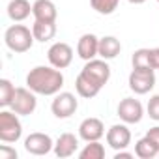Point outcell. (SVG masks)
<instances>
[{"label":"cell","mask_w":159,"mask_h":159,"mask_svg":"<svg viewBox=\"0 0 159 159\" xmlns=\"http://www.w3.org/2000/svg\"><path fill=\"white\" fill-rule=\"evenodd\" d=\"M26 86L39 96H56L64 86V75L54 66H36L26 75Z\"/></svg>","instance_id":"cell-1"},{"label":"cell","mask_w":159,"mask_h":159,"mask_svg":"<svg viewBox=\"0 0 159 159\" xmlns=\"http://www.w3.org/2000/svg\"><path fill=\"white\" fill-rule=\"evenodd\" d=\"M36 38L34 32L25 25H11L4 34V43L13 52H26L32 49Z\"/></svg>","instance_id":"cell-2"},{"label":"cell","mask_w":159,"mask_h":159,"mask_svg":"<svg viewBox=\"0 0 159 159\" xmlns=\"http://www.w3.org/2000/svg\"><path fill=\"white\" fill-rule=\"evenodd\" d=\"M21 137H23V124L19 120V114L4 109L0 112V140L17 142Z\"/></svg>","instance_id":"cell-3"},{"label":"cell","mask_w":159,"mask_h":159,"mask_svg":"<svg viewBox=\"0 0 159 159\" xmlns=\"http://www.w3.org/2000/svg\"><path fill=\"white\" fill-rule=\"evenodd\" d=\"M155 69H137L133 67V71L129 73V88L131 92H135L137 96H144L148 94L153 86H155Z\"/></svg>","instance_id":"cell-4"},{"label":"cell","mask_w":159,"mask_h":159,"mask_svg":"<svg viewBox=\"0 0 159 159\" xmlns=\"http://www.w3.org/2000/svg\"><path fill=\"white\" fill-rule=\"evenodd\" d=\"M83 75H86L90 81H94L98 86H105L109 83V79H111V67L107 64V60L103 58H92L84 64V67L81 69Z\"/></svg>","instance_id":"cell-5"},{"label":"cell","mask_w":159,"mask_h":159,"mask_svg":"<svg viewBox=\"0 0 159 159\" xmlns=\"http://www.w3.org/2000/svg\"><path fill=\"white\" fill-rule=\"evenodd\" d=\"M38 107V99H36V92H32L28 86L26 88H17L15 98L10 105V109L19 114V116H28L36 111Z\"/></svg>","instance_id":"cell-6"},{"label":"cell","mask_w":159,"mask_h":159,"mask_svg":"<svg viewBox=\"0 0 159 159\" xmlns=\"http://www.w3.org/2000/svg\"><path fill=\"white\" fill-rule=\"evenodd\" d=\"M79 109V101L71 92H58L51 103V111L56 118L66 120L69 116L75 114V111Z\"/></svg>","instance_id":"cell-7"},{"label":"cell","mask_w":159,"mask_h":159,"mask_svg":"<svg viewBox=\"0 0 159 159\" xmlns=\"http://www.w3.org/2000/svg\"><path fill=\"white\" fill-rule=\"evenodd\" d=\"M118 116L124 124H139L144 116V107L135 98H124L118 103Z\"/></svg>","instance_id":"cell-8"},{"label":"cell","mask_w":159,"mask_h":159,"mask_svg":"<svg viewBox=\"0 0 159 159\" xmlns=\"http://www.w3.org/2000/svg\"><path fill=\"white\" fill-rule=\"evenodd\" d=\"M47 58H49V64L58 67V69H66L71 62H73V49L64 43V41H56L49 47L47 51Z\"/></svg>","instance_id":"cell-9"},{"label":"cell","mask_w":159,"mask_h":159,"mask_svg":"<svg viewBox=\"0 0 159 159\" xmlns=\"http://www.w3.org/2000/svg\"><path fill=\"white\" fill-rule=\"evenodd\" d=\"M25 150L32 155H47L51 150H54V142L47 133H30L25 139Z\"/></svg>","instance_id":"cell-10"},{"label":"cell","mask_w":159,"mask_h":159,"mask_svg":"<svg viewBox=\"0 0 159 159\" xmlns=\"http://www.w3.org/2000/svg\"><path fill=\"white\" fill-rule=\"evenodd\" d=\"M105 139H107V144L112 150H116V152L118 150H125L131 144V131H129V127L125 124H114L107 131Z\"/></svg>","instance_id":"cell-11"},{"label":"cell","mask_w":159,"mask_h":159,"mask_svg":"<svg viewBox=\"0 0 159 159\" xmlns=\"http://www.w3.org/2000/svg\"><path fill=\"white\" fill-rule=\"evenodd\" d=\"M105 135V125L99 118H84L79 125V137L86 142H92V140H99L101 137Z\"/></svg>","instance_id":"cell-12"},{"label":"cell","mask_w":159,"mask_h":159,"mask_svg":"<svg viewBox=\"0 0 159 159\" xmlns=\"http://www.w3.org/2000/svg\"><path fill=\"white\" fill-rule=\"evenodd\" d=\"M77 54L84 62L99 56V38L96 34H83L77 41Z\"/></svg>","instance_id":"cell-13"},{"label":"cell","mask_w":159,"mask_h":159,"mask_svg":"<svg viewBox=\"0 0 159 159\" xmlns=\"http://www.w3.org/2000/svg\"><path fill=\"white\" fill-rule=\"evenodd\" d=\"M77 148H79V139L73 133H62L54 142V153L60 159L71 157L77 152Z\"/></svg>","instance_id":"cell-14"},{"label":"cell","mask_w":159,"mask_h":159,"mask_svg":"<svg viewBox=\"0 0 159 159\" xmlns=\"http://www.w3.org/2000/svg\"><path fill=\"white\" fill-rule=\"evenodd\" d=\"M32 15L36 21H47V23H56L58 11L52 0H36L32 4Z\"/></svg>","instance_id":"cell-15"},{"label":"cell","mask_w":159,"mask_h":159,"mask_svg":"<svg viewBox=\"0 0 159 159\" xmlns=\"http://www.w3.org/2000/svg\"><path fill=\"white\" fill-rule=\"evenodd\" d=\"M32 13V6L28 0H10L8 4V17L13 23H21L25 19H28Z\"/></svg>","instance_id":"cell-16"},{"label":"cell","mask_w":159,"mask_h":159,"mask_svg":"<svg viewBox=\"0 0 159 159\" xmlns=\"http://www.w3.org/2000/svg\"><path fill=\"white\" fill-rule=\"evenodd\" d=\"M120 51H122V43L118 38H114V36L99 38V58L112 60L120 54Z\"/></svg>","instance_id":"cell-17"},{"label":"cell","mask_w":159,"mask_h":159,"mask_svg":"<svg viewBox=\"0 0 159 159\" xmlns=\"http://www.w3.org/2000/svg\"><path fill=\"white\" fill-rule=\"evenodd\" d=\"M75 90H77V94L81 96V98L90 99V98H96V96L99 94L101 86H98L94 81H90L86 75L79 73V75H77V79H75Z\"/></svg>","instance_id":"cell-18"},{"label":"cell","mask_w":159,"mask_h":159,"mask_svg":"<svg viewBox=\"0 0 159 159\" xmlns=\"http://www.w3.org/2000/svg\"><path fill=\"white\" fill-rule=\"evenodd\" d=\"M135 155L140 159H153L155 155H159V144L152 140L148 135H144L135 144Z\"/></svg>","instance_id":"cell-19"},{"label":"cell","mask_w":159,"mask_h":159,"mask_svg":"<svg viewBox=\"0 0 159 159\" xmlns=\"http://www.w3.org/2000/svg\"><path fill=\"white\" fill-rule=\"evenodd\" d=\"M32 32L36 41H51L56 36V23H47V21H34L32 25Z\"/></svg>","instance_id":"cell-20"},{"label":"cell","mask_w":159,"mask_h":159,"mask_svg":"<svg viewBox=\"0 0 159 159\" xmlns=\"http://www.w3.org/2000/svg\"><path fill=\"white\" fill-rule=\"evenodd\" d=\"M79 157L81 159H103L105 157V146L99 140H92L79 152Z\"/></svg>","instance_id":"cell-21"},{"label":"cell","mask_w":159,"mask_h":159,"mask_svg":"<svg viewBox=\"0 0 159 159\" xmlns=\"http://www.w3.org/2000/svg\"><path fill=\"white\" fill-rule=\"evenodd\" d=\"M15 92H17V88L11 84V81H8V79H0V107L2 109L10 107L13 98H15Z\"/></svg>","instance_id":"cell-22"},{"label":"cell","mask_w":159,"mask_h":159,"mask_svg":"<svg viewBox=\"0 0 159 159\" xmlns=\"http://www.w3.org/2000/svg\"><path fill=\"white\" fill-rule=\"evenodd\" d=\"M120 0H90L92 10H96L99 15H111L116 11Z\"/></svg>","instance_id":"cell-23"},{"label":"cell","mask_w":159,"mask_h":159,"mask_svg":"<svg viewBox=\"0 0 159 159\" xmlns=\"http://www.w3.org/2000/svg\"><path fill=\"white\" fill-rule=\"evenodd\" d=\"M131 64L137 69H153L150 64V49H137L131 56Z\"/></svg>","instance_id":"cell-24"},{"label":"cell","mask_w":159,"mask_h":159,"mask_svg":"<svg viewBox=\"0 0 159 159\" xmlns=\"http://www.w3.org/2000/svg\"><path fill=\"white\" fill-rule=\"evenodd\" d=\"M146 112H148V116H150L152 120L159 122V94H155V96L150 98L148 107H146Z\"/></svg>","instance_id":"cell-25"},{"label":"cell","mask_w":159,"mask_h":159,"mask_svg":"<svg viewBox=\"0 0 159 159\" xmlns=\"http://www.w3.org/2000/svg\"><path fill=\"white\" fill-rule=\"evenodd\" d=\"M0 159H17L15 148H11L8 144H2V146H0Z\"/></svg>","instance_id":"cell-26"},{"label":"cell","mask_w":159,"mask_h":159,"mask_svg":"<svg viewBox=\"0 0 159 159\" xmlns=\"http://www.w3.org/2000/svg\"><path fill=\"white\" fill-rule=\"evenodd\" d=\"M150 64L153 69H159V47L150 49Z\"/></svg>","instance_id":"cell-27"},{"label":"cell","mask_w":159,"mask_h":159,"mask_svg":"<svg viewBox=\"0 0 159 159\" xmlns=\"http://www.w3.org/2000/svg\"><path fill=\"white\" fill-rule=\"evenodd\" d=\"M133 157H135V153L125 152V150H118V152L114 153V159H133Z\"/></svg>","instance_id":"cell-28"},{"label":"cell","mask_w":159,"mask_h":159,"mask_svg":"<svg viewBox=\"0 0 159 159\" xmlns=\"http://www.w3.org/2000/svg\"><path fill=\"white\" fill-rule=\"evenodd\" d=\"M152 140H155L157 144H159V125H155V127H150L148 129V133H146Z\"/></svg>","instance_id":"cell-29"},{"label":"cell","mask_w":159,"mask_h":159,"mask_svg":"<svg viewBox=\"0 0 159 159\" xmlns=\"http://www.w3.org/2000/svg\"><path fill=\"white\" fill-rule=\"evenodd\" d=\"M127 2H129V4H135V6H139V4H144L146 0H127Z\"/></svg>","instance_id":"cell-30"},{"label":"cell","mask_w":159,"mask_h":159,"mask_svg":"<svg viewBox=\"0 0 159 159\" xmlns=\"http://www.w3.org/2000/svg\"><path fill=\"white\" fill-rule=\"evenodd\" d=\"M157 2H159V0H157Z\"/></svg>","instance_id":"cell-31"}]
</instances>
